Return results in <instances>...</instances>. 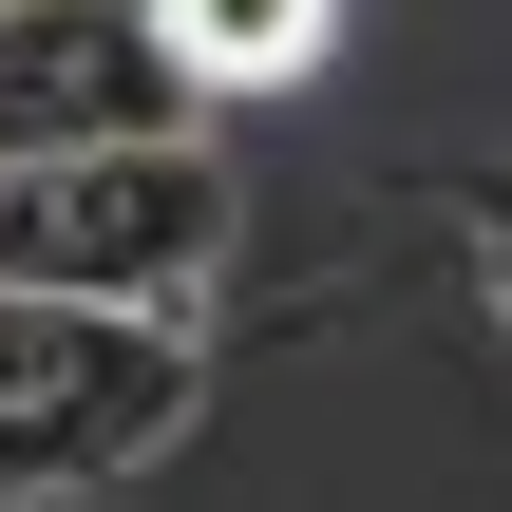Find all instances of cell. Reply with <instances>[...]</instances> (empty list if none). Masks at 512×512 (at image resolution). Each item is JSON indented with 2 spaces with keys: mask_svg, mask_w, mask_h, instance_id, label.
<instances>
[{
  "mask_svg": "<svg viewBox=\"0 0 512 512\" xmlns=\"http://www.w3.org/2000/svg\"><path fill=\"white\" fill-rule=\"evenodd\" d=\"M228 266V171L171 152H76V171H0V304H114V323H190Z\"/></svg>",
  "mask_w": 512,
  "mask_h": 512,
  "instance_id": "1",
  "label": "cell"
},
{
  "mask_svg": "<svg viewBox=\"0 0 512 512\" xmlns=\"http://www.w3.org/2000/svg\"><path fill=\"white\" fill-rule=\"evenodd\" d=\"M190 323H114V304H0V512L114 494L171 418H190Z\"/></svg>",
  "mask_w": 512,
  "mask_h": 512,
  "instance_id": "2",
  "label": "cell"
},
{
  "mask_svg": "<svg viewBox=\"0 0 512 512\" xmlns=\"http://www.w3.org/2000/svg\"><path fill=\"white\" fill-rule=\"evenodd\" d=\"M190 76L152 57V0H0V171L76 152H171Z\"/></svg>",
  "mask_w": 512,
  "mask_h": 512,
  "instance_id": "3",
  "label": "cell"
},
{
  "mask_svg": "<svg viewBox=\"0 0 512 512\" xmlns=\"http://www.w3.org/2000/svg\"><path fill=\"white\" fill-rule=\"evenodd\" d=\"M323 38H342V0H152V57L190 95H285V76H323Z\"/></svg>",
  "mask_w": 512,
  "mask_h": 512,
  "instance_id": "4",
  "label": "cell"
}]
</instances>
